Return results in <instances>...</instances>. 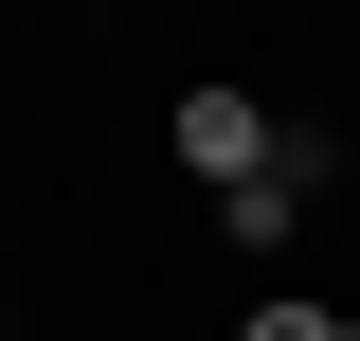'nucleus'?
<instances>
[{
    "label": "nucleus",
    "instance_id": "f257e3e1",
    "mask_svg": "<svg viewBox=\"0 0 360 341\" xmlns=\"http://www.w3.org/2000/svg\"><path fill=\"white\" fill-rule=\"evenodd\" d=\"M162 162L198 180V198H234V180L288 162V108H270V90H234V72H198V90H162Z\"/></svg>",
    "mask_w": 360,
    "mask_h": 341
},
{
    "label": "nucleus",
    "instance_id": "f03ea898",
    "mask_svg": "<svg viewBox=\"0 0 360 341\" xmlns=\"http://www.w3.org/2000/svg\"><path fill=\"white\" fill-rule=\"evenodd\" d=\"M288 234H307V180H288V162H270V180H234V198H217V252H234V269H270Z\"/></svg>",
    "mask_w": 360,
    "mask_h": 341
},
{
    "label": "nucleus",
    "instance_id": "7ed1b4c3",
    "mask_svg": "<svg viewBox=\"0 0 360 341\" xmlns=\"http://www.w3.org/2000/svg\"><path fill=\"white\" fill-rule=\"evenodd\" d=\"M217 341H360V305H324V288H252Z\"/></svg>",
    "mask_w": 360,
    "mask_h": 341
},
{
    "label": "nucleus",
    "instance_id": "20e7f679",
    "mask_svg": "<svg viewBox=\"0 0 360 341\" xmlns=\"http://www.w3.org/2000/svg\"><path fill=\"white\" fill-rule=\"evenodd\" d=\"M0 341H18V323H0Z\"/></svg>",
    "mask_w": 360,
    "mask_h": 341
}]
</instances>
